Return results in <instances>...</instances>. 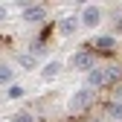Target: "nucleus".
<instances>
[{"mask_svg":"<svg viewBox=\"0 0 122 122\" xmlns=\"http://www.w3.org/2000/svg\"><path fill=\"white\" fill-rule=\"evenodd\" d=\"M93 93L96 90H90V87H79L73 93V99H70V111H81V108H87L90 102H93Z\"/></svg>","mask_w":122,"mask_h":122,"instance_id":"1","label":"nucleus"},{"mask_svg":"<svg viewBox=\"0 0 122 122\" xmlns=\"http://www.w3.org/2000/svg\"><path fill=\"white\" fill-rule=\"evenodd\" d=\"M99 20H102V9H99V6H84L79 23H81L84 29H93V26H99Z\"/></svg>","mask_w":122,"mask_h":122,"instance_id":"2","label":"nucleus"},{"mask_svg":"<svg viewBox=\"0 0 122 122\" xmlns=\"http://www.w3.org/2000/svg\"><path fill=\"white\" fill-rule=\"evenodd\" d=\"M73 67H76V70H87V73H90V70L96 67L93 52H84V50H81V52H76V55H73Z\"/></svg>","mask_w":122,"mask_h":122,"instance_id":"3","label":"nucleus"},{"mask_svg":"<svg viewBox=\"0 0 122 122\" xmlns=\"http://www.w3.org/2000/svg\"><path fill=\"white\" fill-rule=\"evenodd\" d=\"M44 18H47V9H44V6H32V3L23 6V20H29V23H41Z\"/></svg>","mask_w":122,"mask_h":122,"instance_id":"4","label":"nucleus"},{"mask_svg":"<svg viewBox=\"0 0 122 122\" xmlns=\"http://www.w3.org/2000/svg\"><path fill=\"white\" fill-rule=\"evenodd\" d=\"M79 26H81V23H79V18L67 15V18H64V20L58 23V32L64 35V38H70V35H76V32H79Z\"/></svg>","mask_w":122,"mask_h":122,"instance_id":"5","label":"nucleus"},{"mask_svg":"<svg viewBox=\"0 0 122 122\" xmlns=\"http://www.w3.org/2000/svg\"><path fill=\"white\" fill-rule=\"evenodd\" d=\"M105 84V67H93L87 73V87L90 90H96V87H102Z\"/></svg>","mask_w":122,"mask_h":122,"instance_id":"6","label":"nucleus"},{"mask_svg":"<svg viewBox=\"0 0 122 122\" xmlns=\"http://www.w3.org/2000/svg\"><path fill=\"white\" fill-rule=\"evenodd\" d=\"M61 67H64V64H61L58 58H52V61H47V64L41 67V76H44V79H55V76L61 73Z\"/></svg>","mask_w":122,"mask_h":122,"instance_id":"7","label":"nucleus"},{"mask_svg":"<svg viewBox=\"0 0 122 122\" xmlns=\"http://www.w3.org/2000/svg\"><path fill=\"white\" fill-rule=\"evenodd\" d=\"M93 47L102 50V52H111V50L116 47V38H113V35H99V38L93 41Z\"/></svg>","mask_w":122,"mask_h":122,"instance_id":"8","label":"nucleus"},{"mask_svg":"<svg viewBox=\"0 0 122 122\" xmlns=\"http://www.w3.org/2000/svg\"><path fill=\"white\" fill-rule=\"evenodd\" d=\"M105 116L108 119H122V102H111L105 108Z\"/></svg>","mask_w":122,"mask_h":122,"instance_id":"9","label":"nucleus"},{"mask_svg":"<svg viewBox=\"0 0 122 122\" xmlns=\"http://www.w3.org/2000/svg\"><path fill=\"white\" fill-rule=\"evenodd\" d=\"M15 81V70L9 64H0V84H12Z\"/></svg>","mask_w":122,"mask_h":122,"instance_id":"10","label":"nucleus"},{"mask_svg":"<svg viewBox=\"0 0 122 122\" xmlns=\"http://www.w3.org/2000/svg\"><path fill=\"white\" fill-rule=\"evenodd\" d=\"M119 79V70L116 67H105V84H113Z\"/></svg>","mask_w":122,"mask_h":122,"instance_id":"11","label":"nucleus"},{"mask_svg":"<svg viewBox=\"0 0 122 122\" xmlns=\"http://www.w3.org/2000/svg\"><path fill=\"white\" fill-rule=\"evenodd\" d=\"M18 64H20V67H35V58L29 55V52H20V55H18Z\"/></svg>","mask_w":122,"mask_h":122,"instance_id":"12","label":"nucleus"},{"mask_svg":"<svg viewBox=\"0 0 122 122\" xmlns=\"http://www.w3.org/2000/svg\"><path fill=\"white\" fill-rule=\"evenodd\" d=\"M6 96H9V99H20V96H23V87H20V84H9V93H6Z\"/></svg>","mask_w":122,"mask_h":122,"instance_id":"13","label":"nucleus"},{"mask_svg":"<svg viewBox=\"0 0 122 122\" xmlns=\"http://www.w3.org/2000/svg\"><path fill=\"white\" fill-rule=\"evenodd\" d=\"M12 122H35V119H32V113H26V111H23V113H15Z\"/></svg>","mask_w":122,"mask_h":122,"instance_id":"14","label":"nucleus"},{"mask_svg":"<svg viewBox=\"0 0 122 122\" xmlns=\"http://www.w3.org/2000/svg\"><path fill=\"white\" fill-rule=\"evenodd\" d=\"M6 18V6H0V20H3Z\"/></svg>","mask_w":122,"mask_h":122,"instance_id":"15","label":"nucleus"}]
</instances>
